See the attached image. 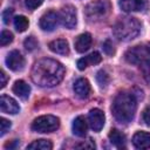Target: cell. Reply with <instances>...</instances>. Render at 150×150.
<instances>
[{
  "mask_svg": "<svg viewBox=\"0 0 150 150\" xmlns=\"http://www.w3.org/2000/svg\"><path fill=\"white\" fill-rule=\"evenodd\" d=\"M32 80L40 87H54L59 84L64 76V67L53 59H41L36 61L30 73Z\"/></svg>",
  "mask_w": 150,
  "mask_h": 150,
  "instance_id": "6da1fadb",
  "label": "cell"
},
{
  "mask_svg": "<svg viewBox=\"0 0 150 150\" xmlns=\"http://www.w3.org/2000/svg\"><path fill=\"white\" fill-rule=\"evenodd\" d=\"M136 109H137V101L135 95L125 91L117 94L111 105V111L115 120L124 124L131 122V120L135 116Z\"/></svg>",
  "mask_w": 150,
  "mask_h": 150,
  "instance_id": "7a4b0ae2",
  "label": "cell"
},
{
  "mask_svg": "<svg viewBox=\"0 0 150 150\" xmlns=\"http://www.w3.org/2000/svg\"><path fill=\"white\" fill-rule=\"evenodd\" d=\"M139 32L141 23L136 18L132 16L121 18L112 27V33L120 41H130L135 39Z\"/></svg>",
  "mask_w": 150,
  "mask_h": 150,
  "instance_id": "3957f363",
  "label": "cell"
},
{
  "mask_svg": "<svg viewBox=\"0 0 150 150\" xmlns=\"http://www.w3.org/2000/svg\"><path fill=\"white\" fill-rule=\"evenodd\" d=\"M110 12V4L107 0H94L84 8V15L91 22L101 21L108 16Z\"/></svg>",
  "mask_w": 150,
  "mask_h": 150,
  "instance_id": "277c9868",
  "label": "cell"
},
{
  "mask_svg": "<svg viewBox=\"0 0 150 150\" xmlns=\"http://www.w3.org/2000/svg\"><path fill=\"white\" fill-rule=\"evenodd\" d=\"M60 127V120L53 115H42L32 123V130L36 132H53Z\"/></svg>",
  "mask_w": 150,
  "mask_h": 150,
  "instance_id": "5b68a950",
  "label": "cell"
},
{
  "mask_svg": "<svg viewBox=\"0 0 150 150\" xmlns=\"http://www.w3.org/2000/svg\"><path fill=\"white\" fill-rule=\"evenodd\" d=\"M60 15V22L66 28H74L77 23V15H76V8L71 5H66L61 8L59 12Z\"/></svg>",
  "mask_w": 150,
  "mask_h": 150,
  "instance_id": "8992f818",
  "label": "cell"
},
{
  "mask_svg": "<svg viewBox=\"0 0 150 150\" xmlns=\"http://www.w3.org/2000/svg\"><path fill=\"white\" fill-rule=\"evenodd\" d=\"M60 23V15L57 12L48 11L40 18V27L42 30L52 32Z\"/></svg>",
  "mask_w": 150,
  "mask_h": 150,
  "instance_id": "52a82bcc",
  "label": "cell"
},
{
  "mask_svg": "<svg viewBox=\"0 0 150 150\" xmlns=\"http://www.w3.org/2000/svg\"><path fill=\"white\" fill-rule=\"evenodd\" d=\"M146 54H148L146 47H143V46H135V47L128 49L124 56H125V60H127L129 63L137 64V63H141L142 61L145 60Z\"/></svg>",
  "mask_w": 150,
  "mask_h": 150,
  "instance_id": "ba28073f",
  "label": "cell"
},
{
  "mask_svg": "<svg viewBox=\"0 0 150 150\" xmlns=\"http://www.w3.org/2000/svg\"><path fill=\"white\" fill-rule=\"evenodd\" d=\"M7 67L13 71H19L25 67V57L19 50H12L6 57Z\"/></svg>",
  "mask_w": 150,
  "mask_h": 150,
  "instance_id": "9c48e42d",
  "label": "cell"
},
{
  "mask_svg": "<svg viewBox=\"0 0 150 150\" xmlns=\"http://www.w3.org/2000/svg\"><path fill=\"white\" fill-rule=\"evenodd\" d=\"M104 121H105V117H104V114L102 110L95 108L89 111L88 123L94 131H100L104 125Z\"/></svg>",
  "mask_w": 150,
  "mask_h": 150,
  "instance_id": "30bf717a",
  "label": "cell"
},
{
  "mask_svg": "<svg viewBox=\"0 0 150 150\" xmlns=\"http://www.w3.org/2000/svg\"><path fill=\"white\" fill-rule=\"evenodd\" d=\"M0 109L2 112L12 114V115L18 114L20 111V107H19L18 102L7 95H2L0 97Z\"/></svg>",
  "mask_w": 150,
  "mask_h": 150,
  "instance_id": "8fae6325",
  "label": "cell"
},
{
  "mask_svg": "<svg viewBox=\"0 0 150 150\" xmlns=\"http://www.w3.org/2000/svg\"><path fill=\"white\" fill-rule=\"evenodd\" d=\"M90 91H91V87H90V83L87 79H79L75 81L74 83V93L77 97L80 98H87L89 95H90Z\"/></svg>",
  "mask_w": 150,
  "mask_h": 150,
  "instance_id": "7c38bea8",
  "label": "cell"
},
{
  "mask_svg": "<svg viewBox=\"0 0 150 150\" xmlns=\"http://www.w3.org/2000/svg\"><path fill=\"white\" fill-rule=\"evenodd\" d=\"M118 5L124 12H138L146 7L145 0H120Z\"/></svg>",
  "mask_w": 150,
  "mask_h": 150,
  "instance_id": "4fadbf2b",
  "label": "cell"
},
{
  "mask_svg": "<svg viewBox=\"0 0 150 150\" xmlns=\"http://www.w3.org/2000/svg\"><path fill=\"white\" fill-rule=\"evenodd\" d=\"M132 144L137 149H149L150 148V132L137 131L132 137Z\"/></svg>",
  "mask_w": 150,
  "mask_h": 150,
  "instance_id": "5bb4252c",
  "label": "cell"
},
{
  "mask_svg": "<svg viewBox=\"0 0 150 150\" xmlns=\"http://www.w3.org/2000/svg\"><path fill=\"white\" fill-rule=\"evenodd\" d=\"M91 41H93V39H91V35H90L89 33L80 34V35L76 38L75 42H74L75 49H76L79 53H84V52H87V50L90 48Z\"/></svg>",
  "mask_w": 150,
  "mask_h": 150,
  "instance_id": "9a60e30c",
  "label": "cell"
},
{
  "mask_svg": "<svg viewBox=\"0 0 150 150\" xmlns=\"http://www.w3.org/2000/svg\"><path fill=\"white\" fill-rule=\"evenodd\" d=\"M48 47L55 54H60V55H68L69 54V45H68L67 40H64V39L54 40L48 45Z\"/></svg>",
  "mask_w": 150,
  "mask_h": 150,
  "instance_id": "2e32d148",
  "label": "cell"
},
{
  "mask_svg": "<svg viewBox=\"0 0 150 150\" xmlns=\"http://www.w3.org/2000/svg\"><path fill=\"white\" fill-rule=\"evenodd\" d=\"M13 93L19 96L20 98L22 100H26L28 98L29 94H30V87L22 80H19V81H15V83L13 84Z\"/></svg>",
  "mask_w": 150,
  "mask_h": 150,
  "instance_id": "e0dca14e",
  "label": "cell"
},
{
  "mask_svg": "<svg viewBox=\"0 0 150 150\" xmlns=\"http://www.w3.org/2000/svg\"><path fill=\"white\" fill-rule=\"evenodd\" d=\"M73 132L79 137H83L87 134V121L83 116H77L73 122Z\"/></svg>",
  "mask_w": 150,
  "mask_h": 150,
  "instance_id": "ac0fdd59",
  "label": "cell"
},
{
  "mask_svg": "<svg viewBox=\"0 0 150 150\" xmlns=\"http://www.w3.org/2000/svg\"><path fill=\"white\" fill-rule=\"evenodd\" d=\"M108 137H109V141L111 142V144H114L116 148L121 149V148L125 146V136L117 129H111Z\"/></svg>",
  "mask_w": 150,
  "mask_h": 150,
  "instance_id": "d6986e66",
  "label": "cell"
},
{
  "mask_svg": "<svg viewBox=\"0 0 150 150\" xmlns=\"http://www.w3.org/2000/svg\"><path fill=\"white\" fill-rule=\"evenodd\" d=\"M53 148V144L48 139H36L27 145V149L29 150H50Z\"/></svg>",
  "mask_w": 150,
  "mask_h": 150,
  "instance_id": "ffe728a7",
  "label": "cell"
},
{
  "mask_svg": "<svg viewBox=\"0 0 150 150\" xmlns=\"http://www.w3.org/2000/svg\"><path fill=\"white\" fill-rule=\"evenodd\" d=\"M28 26H29V21H28V19L26 16L18 15V16L14 18V27H15V29L18 32H20V33L25 32L28 28Z\"/></svg>",
  "mask_w": 150,
  "mask_h": 150,
  "instance_id": "44dd1931",
  "label": "cell"
},
{
  "mask_svg": "<svg viewBox=\"0 0 150 150\" xmlns=\"http://www.w3.org/2000/svg\"><path fill=\"white\" fill-rule=\"evenodd\" d=\"M141 71H142L144 80L148 83H150V60L145 59L144 61L141 62Z\"/></svg>",
  "mask_w": 150,
  "mask_h": 150,
  "instance_id": "7402d4cb",
  "label": "cell"
},
{
  "mask_svg": "<svg viewBox=\"0 0 150 150\" xmlns=\"http://www.w3.org/2000/svg\"><path fill=\"white\" fill-rule=\"evenodd\" d=\"M96 80H97V82H98V84H100L101 87H107V84H108L109 81H110V77H109V75L107 74V71L102 69V70L97 71V74H96Z\"/></svg>",
  "mask_w": 150,
  "mask_h": 150,
  "instance_id": "603a6c76",
  "label": "cell"
},
{
  "mask_svg": "<svg viewBox=\"0 0 150 150\" xmlns=\"http://www.w3.org/2000/svg\"><path fill=\"white\" fill-rule=\"evenodd\" d=\"M84 59H86L87 64H97V63H100L102 61V56H101V54L98 52H93L91 54H89Z\"/></svg>",
  "mask_w": 150,
  "mask_h": 150,
  "instance_id": "cb8c5ba5",
  "label": "cell"
},
{
  "mask_svg": "<svg viewBox=\"0 0 150 150\" xmlns=\"http://www.w3.org/2000/svg\"><path fill=\"white\" fill-rule=\"evenodd\" d=\"M23 46H25V48H26L27 50L32 52V50H34V49L38 48L39 43H38V41H36V39H35L34 36H28V38L23 41Z\"/></svg>",
  "mask_w": 150,
  "mask_h": 150,
  "instance_id": "d4e9b609",
  "label": "cell"
},
{
  "mask_svg": "<svg viewBox=\"0 0 150 150\" xmlns=\"http://www.w3.org/2000/svg\"><path fill=\"white\" fill-rule=\"evenodd\" d=\"M13 41V34L9 30H2L1 32V36H0V43L1 46H7Z\"/></svg>",
  "mask_w": 150,
  "mask_h": 150,
  "instance_id": "484cf974",
  "label": "cell"
},
{
  "mask_svg": "<svg viewBox=\"0 0 150 150\" xmlns=\"http://www.w3.org/2000/svg\"><path fill=\"white\" fill-rule=\"evenodd\" d=\"M11 122L6 118H0V136H4L9 129H11Z\"/></svg>",
  "mask_w": 150,
  "mask_h": 150,
  "instance_id": "4316f807",
  "label": "cell"
},
{
  "mask_svg": "<svg viewBox=\"0 0 150 150\" xmlns=\"http://www.w3.org/2000/svg\"><path fill=\"white\" fill-rule=\"evenodd\" d=\"M103 50H104V53L105 54H108V55H112L114 53H115V50H114V46H112V42L110 41V40H105L104 41V43H103Z\"/></svg>",
  "mask_w": 150,
  "mask_h": 150,
  "instance_id": "83f0119b",
  "label": "cell"
},
{
  "mask_svg": "<svg viewBox=\"0 0 150 150\" xmlns=\"http://www.w3.org/2000/svg\"><path fill=\"white\" fill-rule=\"evenodd\" d=\"M42 2H43V0H25V4H26V6H27L28 9H35Z\"/></svg>",
  "mask_w": 150,
  "mask_h": 150,
  "instance_id": "f1b7e54d",
  "label": "cell"
},
{
  "mask_svg": "<svg viewBox=\"0 0 150 150\" xmlns=\"http://www.w3.org/2000/svg\"><path fill=\"white\" fill-rule=\"evenodd\" d=\"M12 15H13V9H12V8H7V9L4 11V13H2V19H4V22H5L6 25L9 23V21H11V19H12Z\"/></svg>",
  "mask_w": 150,
  "mask_h": 150,
  "instance_id": "f546056e",
  "label": "cell"
},
{
  "mask_svg": "<svg viewBox=\"0 0 150 150\" xmlns=\"http://www.w3.org/2000/svg\"><path fill=\"white\" fill-rule=\"evenodd\" d=\"M75 148H82V149H95V143L91 139H88L81 144L75 145Z\"/></svg>",
  "mask_w": 150,
  "mask_h": 150,
  "instance_id": "4dcf8cb0",
  "label": "cell"
},
{
  "mask_svg": "<svg viewBox=\"0 0 150 150\" xmlns=\"http://www.w3.org/2000/svg\"><path fill=\"white\" fill-rule=\"evenodd\" d=\"M142 118H143V122L150 127V107L145 108L143 110V114H142Z\"/></svg>",
  "mask_w": 150,
  "mask_h": 150,
  "instance_id": "1f68e13d",
  "label": "cell"
},
{
  "mask_svg": "<svg viewBox=\"0 0 150 150\" xmlns=\"http://www.w3.org/2000/svg\"><path fill=\"white\" fill-rule=\"evenodd\" d=\"M6 84H7V76H6L5 71L1 70V71H0V88H1V89L5 88Z\"/></svg>",
  "mask_w": 150,
  "mask_h": 150,
  "instance_id": "d6a6232c",
  "label": "cell"
},
{
  "mask_svg": "<svg viewBox=\"0 0 150 150\" xmlns=\"http://www.w3.org/2000/svg\"><path fill=\"white\" fill-rule=\"evenodd\" d=\"M87 67H88V64H87L84 57H82V59H80V60L77 61V68H79L80 70H84Z\"/></svg>",
  "mask_w": 150,
  "mask_h": 150,
  "instance_id": "836d02e7",
  "label": "cell"
},
{
  "mask_svg": "<svg viewBox=\"0 0 150 150\" xmlns=\"http://www.w3.org/2000/svg\"><path fill=\"white\" fill-rule=\"evenodd\" d=\"M18 145H19V141H16V139H13L12 142H8V143H6V144H5V148L14 149V148H16Z\"/></svg>",
  "mask_w": 150,
  "mask_h": 150,
  "instance_id": "e575fe53",
  "label": "cell"
},
{
  "mask_svg": "<svg viewBox=\"0 0 150 150\" xmlns=\"http://www.w3.org/2000/svg\"><path fill=\"white\" fill-rule=\"evenodd\" d=\"M146 50H148V54H150V43H148V46H146Z\"/></svg>",
  "mask_w": 150,
  "mask_h": 150,
  "instance_id": "d590c367",
  "label": "cell"
}]
</instances>
